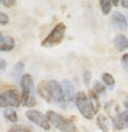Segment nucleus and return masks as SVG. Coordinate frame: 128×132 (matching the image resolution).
Returning <instances> with one entry per match:
<instances>
[{
  "instance_id": "21",
  "label": "nucleus",
  "mask_w": 128,
  "mask_h": 132,
  "mask_svg": "<svg viewBox=\"0 0 128 132\" xmlns=\"http://www.w3.org/2000/svg\"><path fill=\"white\" fill-rule=\"evenodd\" d=\"M111 2L108 1V0H101L100 1V6H101V10H102V13L104 15H108L111 11Z\"/></svg>"
},
{
  "instance_id": "26",
  "label": "nucleus",
  "mask_w": 128,
  "mask_h": 132,
  "mask_svg": "<svg viewBox=\"0 0 128 132\" xmlns=\"http://www.w3.org/2000/svg\"><path fill=\"white\" fill-rule=\"evenodd\" d=\"M16 3H17L16 0H3V1H2V4H3L5 7H12V6H14Z\"/></svg>"
},
{
  "instance_id": "6",
  "label": "nucleus",
  "mask_w": 128,
  "mask_h": 132,
  "mask_svg": "<svg viewBox=\"0 0 128 132\" xmlns=\"http://www.w3.org/2000/svg\"><path fill=\"white\" fill-rule=\"evenodd\" d=\"M76 106L79 110V112L87 120H92L94 118V112L90 103L89 98L86 97V94L84 92H79L76 94Z\"/></svg>"
},
{
  "instance_id": "29",
  "label": "nucleus",
  "mask_w": 128,
  "mask_h": 132,
  "mask_svg": "<svg viewBox=\"0 0 128 132\" xmlns=\"http://www.w3.org/2000/svg\"><path fill=\"white\" fill-rule=\"evenodd\" d=\"M121 4H122L123 7L128 9V0H122V1H121Z\"/></svg>"
},
{
  "instance_id": "5",
  "label": "nucleus",
  "mask_w": 128,
  "mask_h": 132,
  "mask_svg": "<svg viewBox=\"0 0 128 132\" xmlns=\"http://www.w3.org/2000/svg\"><path fill=\"white\" fill-rule=\"evenodd\" d=\"M22 98L15 89H7L0 94V107H19Z\"/></svg>"
},
{
  "instance_id": "2",
  "label": "nucleus",
  "mask_w": 128,
  "mask_h": 132,
  "mask_svg": "<svg viewBox=\"0 0 128 132\" xmlns=\"http://www.w3.org/2000/svg\"><path fill=\"white\" fill-rule=\"evenodd\" d=\"M46 118L53 127H55L61 132H76L77 130L73 121L60 116L59 113L53 110H48L46 113Z\"/></svg>"
},
{
  "instance_id": "16",
  "label": "nucleus",
  "mask_w": 128,
  "mask_h": 132,
  "mask_svg": "<svg viewBox=\"0 0 128 132\" xmlns=\"http://www.w3.org/2000/svg\"><path fill=\"white\" fill-rule=\"evenodd\" d=\"M97 96H105L106 95V88L103 85V83H101L98 80H95V82L93 83V89H92Z\"/></svg>"
},
{
  "instance_id": "13",
  "label": "nucleus",
  "mask_w": 128,
  "mask_h": 132,
  "mask_svg": "<svg viewBox=\"0 0 128 132\" xmlns=\"http://www.w3.org/2000/svg\"><path fill=\"white\" fill-rule=\"evenodd\" d=\"M89 97H90V103H91V106H92V109H93V112L94 114L95 113H98L99 110H100V102H99V98L98 96L96 95L93 90H90L89 93Z\"/></svg>"
},
{
  "instance_id": "14",
  "label": "nucleus",
  "mask_w": 128,
  "mask_h": 132,
  "mask_svg": "<svg viewBox=\"0 0 128 132\" xmlns=\"http://www.w3.org/2000/svg\"><path fill=\"white\" fill-rule=\"evenodd\" d=\"M104 108H105V111L110 116L111 119H114V118L118 117L119 114H121L120 110H119V105L115 101H110V102L106 103Z\"/></svg>"
},
{
  "instance_id": "15",
  "label": "nucleus",
  "mask_w": 128,
  "mask_h": 132,
  "mask_svg": "<svg viewBox=\"0 0 128 132\" xmlns=\"http://www.w3.org/2000/svg\"><path fill=\"white\" fill-rule=\"evenodd\" d=\"M97 125L103 132H108V130H109V121L103 113H100L97 117Z\"/></svg>"
},
{
  "instance_id": "7",
  "label": "nucleus",
  "mask_w": 128,
  "mask_h": 132,
  "mask_svg": "<svg viewBox=\"0 0 128 132\" xmlns=\"http://www.w3.org/2000/svg\"><path fill=\"white\" fill-rule=\"evenodd\" d=\"M25 116L30 122H33L34 124L41 127L42 129L50 130V124H49L47 118L41 111L36 110V109H29L25 112Z\"/></svg>"
},
{
  "instance_id": "31",
  "label": "nucleus",
  "mask_w": 128,
  "mask_h": 132,
  "mask_svg": "<svg viewBox=\"0 0 128 132\" xmlns=\"http://www.w3.org/2000/svg\"><path fill=\"white\" fill-rule=\"evenodd\" d=\"M111 4H114V5H118V4H120V1H118V0H113L111 1Z\"/></svg>"
},
{
  "instance_id": "4",
  "label": "nucleus",
  "mask_w": 128,
  "mask_h": 132,
  "mask_svg": "<svg viewBox=\"0 0 128 132\" xmlns=\"http://www.w3.org/2000/svg\"><path fill=\"white\" fill-rule=\"evenodd\" d=\"M66 32V25L63 23H58L52 29V31L47 36V38L42 42L43 47H54L60 44L65 38Z\"/></svg>"
},
{
  "instance_id": "28",
  "label": "nucleus",
  "mask_w": 128,
  "mask_h": 132,
  "mask_svg": "<svg viewBox=\"0 0 128 132\" xmlns=\"http://www.w3.org/2000/svg\"><path fill=\"white\" fill-rule=\"evenodd\" d=\"M122 114V119H123V122H124V126L125 127H128V112L127 111H124Z\"/></svg>"
},
{
  "instance_id": "25",
  "label": "nucleus",
  "mask_w": 128,
  "mask_h": 132,
  "mask_svg": "<svg viewBox=\"0 0 128 132\" xmlns=\"http://www.w3.org/2000/svg\"><path fill=\"white\" fill-rule=\"evenodd\" d=\"M121 62H122V64L124 65V68L128 71V53H126V54H124V55L122 56Z\"/></svg>"
},
{
  "instance_id": "9",
  "label": "nucleus",
  "mask_w": 128,
  "mask_h": 132,
  "mask_svg": "<svg viewBox=\"0 0 128 132\" xmlns=\"http://www.w3.org/2000/svg\"><path fill=\"white\" fill-rule=\"evenodd\" d=\"M111 21H113V25L120 29V30H126L127 29V20L125 18V16L120 13V12H115L113 14V18H111Z\"/></svg>"
},
{
  "instance_id": "10",
  "label": "nucleus",
  "mask_w": 128,
  "mask_h": 132,
  "mask_svg": "<svg viewBox=\"0 0 128 132\" xmlns=\"http://www.w3.org/2000/svg\"><path fill=\"white\" fill-rule=\"evenodd\" d=\"M16 46V42L11 37H4L0 32V51H12Z\"/></svg>"
},
{
  "instance_id": "3",
  "label": "nucleus",
  "mask_w": 128,
  "mask_h": 132,
  "mask_svg": "<svg viewBox=\"0 0 128 132\" xmlns=\"http://www.w3.org/2000/svg\"><path fill=\"white\" fill-rule=\"evenodd\" d=\"M46 88L50 100L56 103L59 107L66 108V96L63 93V89L61 88V84L57 80L52 79L47 82Z\"/></svg>"
},
{
  "instance_id": "11",
  "label": "nucleus",
  "mask_w": 128,
  "mask_h": 132,
  "mask_svg": "<svg viewBox=\"0 0 128 132\" xmlns=\"http://www.w3.org/2000/svg\"><path fill=\"white\" fill-rule=\"evenodd\" d=\"M24 69H25V65H24V63H23L22 61L17 62V63L14 65V67H13L12 72H11V76H12V78H13L16 82L21 81L22 77L24 76V75H23Z\"/></svg>"
},
{
  "instance_id": "19",
  "label": "nucleus",
  "mask_w": 128,
  "mask_h": 132,
  "mask_svg": "<svg viewBox=\"0 0 128 132\" xmlns=\"http://www.w3.org/2000/svg\"><path fill=\"white\" fill-rule=\"evenodd\" d=\"M102 80H103V82L110 88V89H113L114 88V86H115V84H116V80H115V78H114V76L113 75H110L109 73H103L102 74Z\"/></svg>"
},
{
  "instance_id": "18",
  "label": "nucleus",
  "mask_w": 128,
  "mask_h": 132,
  "mask_svg": "<svg viewBox=\"0 0 128 132\" xmlns=\"http://www.w3.org/2000/svg\"><path fill=\"white\" fill-rule=\"evenodd\" d=\"M3 114H4V118L6 120H9L10 122H12V123H17L18 122L17 113H16V111L13 108H11V107L10 108H5Z\"/></svg>"
},
{
  "instance_id": "22",
  "label": "nucleus",
  "mask_w": 128,
  "mask_h": 132,
  "mask_svg": "<svg viewBox=\"0 0 128 132\" xmlns=\"http://www.w3.org/2000/svg\"><path fill=\"white\" fill-rule=\"evenodd\" d=\"M9 132H31L28 128L24 127V126H20V125H13L10 129Z\"/></svg>"
},
{
  "instance_id": "1",
  "label": "nucleus",
  "mask_w": 128,
  "mask_h": 132,
  "mask_svg": "<svg viewBox=\"0 0 128 132\" xmlns=\"http://www.w3.org/2000/svg\"><path fill=\"white\" fill-rule=\"evenodd\" d=\"M21 87V98L22 103L26 107H34L37 105L36 100V89H35V81L30 74H24L20 81Z\"/></svg>"
},
{
  "instance_id": "24",
  "label": "nucleus",
  "mask_w": 128,
  "mask_h": 132,
  "mask_svg": "<svg viewBox=\"0 0 128 132\" xmlns=\"http://www.w3.org/2000/svg\"><path fill=\"white\" fill-rule=\"evenodd\" d=\"M10 21V18L6 14L2 13V12H0V24L1 25H6Z\"/></svg>"
},
{
  "instance_id": "30",
  "label": "nucleus",
  "mask_w": 128,
  "mask_h": 132,
  "mask_svg": "<svg viewBox=\"0 0 128 132\" xmlns=\"http://www.w3.org/2000/svg\"><path fill=\"white\" fill-rule=\"evenodd\" d=\"M123 104L125 105V107H126V108H128V96L125 98V100L123 101Z\"/></svg>"
},
{
  "instance_id": "12",
  "label": "nucleus",
  "mask_w": 128,
  "mask_h": 132,
  "mask_svg": "<svg viewBox=\"0 0 128 132\" xmlns=\"http://www.w3.org/2000/svg\"><path fill=\"white\" fill-rule=\"evenodd\" d=\"M114 45L120 52L124 51L128 48V39L124 35H117L114 40Z\"/></svg>"
},
{
  "instance_id": "17",
  "label": "nucleus",
  "mask_w": 128,
  "mask_h": 132,
  "mask_svg": "<svg viewBox=\"0 0 128 132\" xmlns=\"http://www.w3.org/2000/svg\"><path fill=\"white\" fill-rule=\"evenodd\" d=\"M46 84H47V82H45V81L40 82V83H39V85H38L37 92H38V94H39V95H40V96H41L43 99H45L46 101L50 102L51 100H50V98H49V96H48V93H47Z\"/></svg>"
},
{
  "instance_id": "23",
  "label": "nucleus",
  "mask_w": 128,
  "mask_h": 132,
  "mask_svg": "<svg viewBox=\"0 0 128 132\" xmlns=\"http://www.w3.org/2000/svg\"><path fill=\"white\" fill-rule=\"evenodd\" d=\"M91 77H92V74H91V72H90V71H84L82 78H83V82H84V84H85V86H86V87H89V86H90Z\"/></svg>"
},
{
  "instance_id": "27",
  "label": "nucleus",
  "mask_w": 128,
  "mask_h": 132,
  "mask_svg": "<svg viewBox=\"0 0 128 132\" xmlns=\"http://www.w3.org/2000/svg\"><path fill=\"white\" fill-rule=\"evenodd\" d=\"M6 69V60L3 58H0V73H2Z\"/></svg>"
},
{
  "instance_id": "20",
  "label": "nucleus",
  "mask_w": 128,
  "mask_h": 132,
  "mask_svg": "<svg viewBox=\"0 0 128 132\" xmlns=\"http://www.w3.org/2000/svg\"><path fill=\"white\" fill-rule=\"evenodd\" d=\"M111 123H113V126L116 130H122L125 126H124V122H123V119H122V114H119L118 117L111 119Z\"/></svg>"
},
{
  "instance_id": "8",
  "label": "nucleus",
  "mask_w": 128,
  "mask_h": 132,
  "mask_svg": "<svg viewBox=\"0 0 128 132\" xmlns=\"http://www.w3.org/2000/svg\"><path fill=\"white\" fill-rule=\"evenodd\" d=\"M61 85H62V89H63V93H65L67 100L70 102L75 101L76 93H75V87H74L73 83L68 79H63L61 82Z\"/></svg>"
}]
</instances>
